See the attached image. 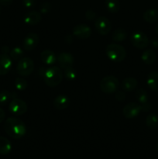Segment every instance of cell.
<instances>
[{"mask_svg": "<svg viewBox=\"0 0 158 159\" xmlns=\"http://www.w3.org/2000/svg\"><path fill=\"white\" fill-rule=\"evenodd\" d=\"M6 133L14 139H20L25 136L26 127L23 120L17 117H9L4 124Z\"/></svg>", "mask_w": 158, "mask_h": 159, "instance_id": "obj_1", "label": "cell"}, {"mask_svg": "<svg viewBox=\"0 0 158 159\" xmlns=\"http://www.w3.org/2000/svg\"><path fill=\"white\" fill-rule=\"evenodd\" d=\"M63 72L58 67L51 66L46 68L43 75V81L49 87H56L62 82Z\"/></svg>", "mask_w": 158, "mask_h": 159, "instance_id": "obj_2", "label": "cell"}, {"mask_svg": "<svg viewBox=\"0 0 158 159\" xmlns=\"http://www.w3.org/2000/svg\"><path fill=\"white\" fill-rule=\"evenodd\" d=\"M105 53L108 59L114 62H121L126 57V51L122 45L110 43L105 48Z\"/></svg>", "mask_w": 158, "mask_h": 159, "instance_id": "obj_3", "label": "cell"}, {"mask_svg": "<svg viewBox=\"0 0 158 159\" xmlns=\"http://www.w3.org/2000/svg\"><path fill=\"white\" fill-rule=\"evenodd\" d=\"M34 62L29 57H22L17 63L16 71L20 75L27 77L33 73L34 70Z\"/></svg>", "mask_w": 158, "mask_h": 159, "instance_id": "obj_4", "label": "cell"}, {"mask_svg": "<svg viewBox=\"0 0 158 159\" xmlns=\"http://www.w3.org/2000/svg\"><path fill=\"white\" fill-rule=\"evenodd\" d=\"M119 85L117 78L112 75H108L103 78L100 82V89L103 93L110 94L116 92Z\"/></svg>", "mask_w": 158, "mask_h": 159, "instance_id": "obj_5", "label": "cell"}, {"mask_svg": "<svg viewBox=\"0 0 158 159\" xmlns=\"http://www.w3.org/2000/svg\"><path fill=\"white\" fill-rule=\"evenodd\" d=\"M131 43L138 49H143L149 44V39L147 34L142 31H136L133 33L130 37Z\"/></svg>", "mask_w": 158, "mask_h": 159, "instance_id": "obj_6", "label": "cell"}, {"mask_svg": "<svg viewBox=\"0 0 158 159\" xmlns=\"http://www.w3.org/2000/svg\"><path fill=\"white\" fill-rule=\"evenodd\" d=\"M27 104L22 99L13 98L9 106V110L12 114L21 116L27 111Z\"/></svg>", "mask_w": 158, "mask_h": 159, "instance_id": "obj_7", "label": "cell"}, {"mask_svg": "<svg viewBox=\"0 0 158 159\" xmlns=\"http://www.w3.org/2000/svg\"><path fill=\"white\" fill-rule=\"evenodd\" d=\"M96 30L101 35H107L111 30V23L108 19L105 16H99L96 19L94 23Z\"/></svg>", "mask_w": 158, "mask_h": 159, "instance_id": "obj_8", "label": "cell"}, {"mask_svg": "<svg viewBox=\"0 0 158 159\" xmlns=\"http://www.w3.org/2000/svg\"><path fill=\"white\" fill-rule=\"evenodd\" d=\"M141 110V106L136 102H130L126 104L122 110V114L127 119H133L136 117Z\"/></svg>", "mask_w": 158, "mask_h": 159, "instance_id": "obj_9", "label": "cell"}, {"mask_svg": "<svg viewBox=\"0 0 158 159\" xmlns=\"http://www.w3.org/2000/svg\"><path fill=\"white\" fill-rule=\"evenodd\" d=\"M73 34L76 37L81 40L88 39L91 37V30L88 25L81 23L75 26L73 29Z\"/></svg>", "mask_w": 158, "mask_h": 159, "instance_id": "obj_10", "label": "cell"}, {"mask_svg": "<svg viewBox=\"0 0 158 159\" xmlns=\"http://www.w3.org/2000/svg\"><path fill=\"white\" fill-rule=\"evenodd\" d=\"M39 41H40V39H39L38 35L37 34H34V33H30V34H27L23 40V48L26 51H33L37 48Z\"/></svg>", "mask_w": 158, "mask_h": 159, "instance_id": "obj_11", "label": "cell"}, {"mask_svg": "<svg viewBox=\"0 0 158 159\" xmlns=\"http://www.w3.org/2000/svg\"><path fill=\"white\" fill-rule=\"evenodd\" d=\"M57 61H58V64L60 65V67L65 69L67 68L72 67L73 64H74V57L70 53L63 52L59 54L57 57Z\"/></svg>", "mask_w": 158, "mask_h": 159, "instance_id": "obj_12", "label": "cell"}, {"mask_svg": "<svg viewBox=\"0 0 158 159\" xmlns=\"http://www.w3.org/2000/svg\"><path fill=\"white\" fill-rule=\"evenodd\" d=\"M12 61L7 54H0V75H5L12 68Z\"/></svg>", "mask_w": 158, "mask_h": 159, "instance_id": "obj_13", "label": "cell"}, {"mask_svg": "<svg viewBox=\"0 0 158 159\" xmlns=\"http://www.w3.org/2000/svg\"><path fill=\"white\" fill-rule=\"evenodd\" d=\"M41 14L37 11H30L25 15L23 18V21L26 24L29 26H34L37 25L41 21Z\"/></svg>", "mask_w": 158, "mask_h": 159, "instance_id": "obj_14", "label": "cell"}, {"mask_svg": "<svg viewBox=\"0 0 158 159\" xmlns=\"http://www.w3.org/2000/svg\"><path fill=\"white\" fill-rule=\"evenodd\" d=\"M70 105V99L65 95H59L54 99V106L59 110H63L68 108Z\"/></svg>", "mask_w": 158, "mask_h": 159, "instance_id": "obj_15", "label": "cell"}, {"mask_svg": "<svg viewBox=\"0 0 158 159\" xmlns=\"http://www.w3.org/2000/svg\"><path fill=\"white\" fill-rule=\"evenodd\" d=\"M40 58H41L42 61L45 64V65H51L53 64H54L57 60V57H56L55 54L53 52L50 50L46 49L41 53L40 54Z\"/></svg>", "mask_w": 158, "mask_h": 159, "instance_id": "obj_16", "label": "cell"}, {"mask_svg": "<svg viewBox=\"0 0 158 159\" xmlns=\"http://www.w3.org/2000/svg\"><path fill=\"white\" fill-rule=\"evenodd\" d=\"M147 85L150 89L153 91H158V72L153 71L150 72L147 76Z\"/></svg>", "mask_w": 158, "mask_h": 159, "instance_id": "obj_17", "label": "cell"}, {"mask_svg": "<svg viewBox=\"0 0 158 159\" xmlns=\"http://www.w3.org/2000/svg\"><path fill=\"white\" fill-rule=\"evenodd\" d=\"M138 85V82L136 79L133 77L125 78L122 82V87L124 91L125 92H132L136 88Z\"/></svg>", "mask_w": 158, "mask_h": 159, "instance_id": "obj_18", "label": "cell"}, {"mask_svg": "<svg viewBox=\"0 0 158 159\" xmlns=\"http://www.w3.org/2000/svg\"><path fill=\"white\" fill-rule=\"evenodd\" d=\"M156 54L152 49H147L141 55V59L146 65H152L156 61Z\"/></svg>", "mask_w": 158, "mask_h": 159, "instance_id": "obj_19", "label": "cell"}, {"mask_svg": "<svg viewBox=\"0 0 158 159\" xmlns=\"http://www.w3.org/2000/svg\"><path fill=\"white\" fill-rule=\"evenodd\" d=\"M143 19L147 23H154L158 20V9H147L143 13Z\"/></svg>", "mask_w": 158, "mask_h": 159, "instance_id": "obj_20", "label": "cell"}, {"mask_svg": "<svg viewBox=\"0 0 158 159\" xmlns=\"http://www.w3.org/2000/svg\"><path fill=\"white\" fill-rule=\"evenodd\" d=\"M12 150L10 141L5 137L0 136V155H8Z\"/></svg>", "mask_w": 158, "mask_h": 159, "instance_id": "obj_21", "label": "cell"}, {"mask_svg": "<svg viewBox=\"0 0 158 159\" xmlns=\"http://www.w3.org/2000/svg\"><path fill=\"white\" fill-rule=\"evenodd\" d=\"M105 6L108 12L116 13L120 9V3L119 0H105Z\"/></svg>", "mask_w": 158, "mask_h": 159, "instance_id": "obj_22", "label": "cell"}, {"mask_svg": "<svg viewBox=\"0 0 158 159\" xmlns=\"http://www.w3.org/2000/svg\"><path fill=\"white\" fill-rule=\"evenodd\" d=\"M127 37V33L122 28H118L112 34V40L114 42H122Z\"/></svg>", "mask_w": 158, "mask_h": 159, "instance_id": "obj_23", "label": "cell"}, {"mask_svg": "<svg viewBox=\"0 0 158 159\" xmlns=\"http://www.w3.org/2000/svg\"><path fill=\"white\" fill-rule=\"evenodd\" d=\"M146 124L150 129H156L158 127V116L154 113L148 115L146 118Z\"/></svg>", "mask_w": 158, "mask_h": 159, "instance_id": "obj_24", "label": "cell"}, {"mask_svg": "<svg viewBox=\"0 0 158 159\" xmlns=\"http://www.w3.org/2000/svg\"><path fill=\"white\" fill-rule=\"evenodd\" d=\"M136 99L139 101V103L143 104L145 103V102H148V94H147V91L143 89H139L136 92V94H135Z\"/></svg>", "mask_w": 158, "mask_h": 159, "instance_id": "obj_25", "label": "cell"}, {"mask_svg": "<svg viewBox=\"0 0 158 159\" xmlns=\"http://www.w3.org/2000/svg\"><path fill=\"white\" fill-rule=\"evenodd\" d=\"M11 98H12V96L10 92L7 91V90L1 91L0 92V105L4 106L7 104V102L10 100Z\"/></svg>", "mask_w": 158, "mask_h": 159, "instance_id": "obj_26", "label": "cell"}, {"mask_svg": "<svg viewBox=\"0 0 158 159\" xmlns=\"http://www.w3.org/2000/svg\"><path fill=\"white\" fill-rule=\"evenodd\" d=\"M23 55V51L20 47H15L10 51V57L13 60H20Z\"/></svg>", "mask_w": 158, "mask_h": 159, "instance_id": "obj_27", "label": "cell"}, {"mask_svg": "<svg viewBox=\"0 0 158 159\" xmlns=\"http://www.w3.org/2000/svg\"><path fill=\"white\" fill-rule=\"evenodd\" d=\"M64 74L65 78L69 81H73L77 78V72H76V71L72 67L65 68Z\"/></svg>", "mask_w": 158, "mask_h": 159, "instance_id": "obj_28", "label": "cell"}, {"mask_svg": "<svg viewBox=\"0 0 158 159\" xmlns=\"http://www.w3.org/2000/svg\"><path fill=\"white\" fill-rule=\"evenodd\" d=\"M15 88L19 91H23L27 88L28 83L26 80L22 79V78H17L15 81Z\"/></svg>", "mask_w": 158, "mask_h": 159, "instance_id": "obj_29", "label": "cell"}, {"mask_svg": "<svg viewBox=\"0 0 158 159\" xmlns=\"http://www.w3.org/2000/svg\"><path fill=\"white\" fill-rule=\"evenodd\" d=\"M51 5L49 2H44L40 6V12L43 14H46L50 11Z\"/></svg>", "mask_w": 158, "mask_h": 159, "instance_id": "obj_30", "label": "cell"}, {"mask_svg": "<svg viewBox=\"0 0 158 159\" xmlns=\"http://www.w3.org/2000/svg\"><path fill=\"white\" fill-rule=\"evenodd\" d=\"M23 4L26 9H31L35 6L36 1L35 0H23Z\"/></svg>", "mask_w": 158, "mask_h": 159, "instance_id": "obj_31", "label": "cell"}, {"mask_svg": "<svg viewBox=\"0 0 158 159\" xmlns=\"http://www.w3.org/2000/svg\"><path fill=\"white\" fill-rule=\"evenodd\" d=\"M85 16L88 20H93L95 19L96 13L93 10H88L85 13Z\"/></svg>", "mask_w": 158, "mask_h": 159, "instance_id": "obj_32", "label": "cell"}, {"mask_svg": "<svg viewBox=\"0 0 158 159\" xmlns=\"http://www.w3.org/2000/svg\"><path fill=\"white\" fill-rule=\"evenodd\" d=\"M116 99L119 101H124L125 99V93L122 91H118L116 93Z\"/></svg>", "mask_w": 158, "mask_h": 159, "instance_id": "obj_33", "label": "cell"}, {"mask_svg": "<svg viewBox=\"0 0 158 159\" xmlns=\"http://www.w3.org/2000/svg\"><path fill=\"white\" fill-rule=\"evenodd\" d=\"M140 106H141V110H142V111L147 112V111H149V110L151 109V105H150L148 102L141 104Z\"/></svg>", "mask_w": 158, "mask_h": 159, "instance_id": "obj_34", "label": "cell"}, {"mask_svg": "<svg viewBox=\"0 0 158 159\" xmlns=\"http://www.w3.org/2000/svg\"><path fill=\"white\" fill-rule=\"evenodd\" d=\"M150 44L153 48H158V38L157 37H154L150 40Z\"/></svg>", "mask_w": 158, "mask_h": 159, "instance_id": "obj_35", "label": "cell"}, {"mask_svg": "<svg viewBox=\"0 0 158 159\" xmlns=\"http://www.w3.org/2000/svg\"><path fill=\"white\" fill-rule=\"evenodd\" d=\"M12 1H13V0H0V4H1L2 6H7L12 4Z\"/></svg>", "mask_w": 158, "mask_h": 159, "instance_id": "obj_36", "label": "cell"}, {"mask_svg": "<svg viewBox=\"0 0 158 159\" xmlns=\"http://www.w3.org/2000/svg\"><path fill=\"white\" fill-rule=\"evenodd\" d=\"M5 117H6V113L2 109L0 108V124L4 120Z\"/></svg>", "mask_w": 158, "mask_h": 159, "instance_id": "obj_37", "label": "cell"}, {"mask_svg": "<svg viewBox=\"0 0 158 159\" xmlns=\"http://www.w3.org/2000/svg\"><path fill=\"white\" fill-rule=\"evenodd\" d=\"M1 51H2V54H7L8 52H9V47H8V46H3L2 48Z\"/></svg>", "mask_w": 158, "mask_h": 159, "instance_id": "obj_38", "label": "cell"}, {"mask_svg": "<svg viewBox=\"0 0 158 159\" xmlns=\"http://www.w3.org/2000/svg\"><path fill=\"white\" fill-rule=\"evenodd\" d=\"M156 32L158 35V23H157V24H156Z\"/></svg>", "mask_w": 158, "mask_h": 159, "instance_id": "obj_39", "label": "cell"}, {"mask_svg": "<svg viewBox=\"0 0 158 159\" xmlns=\"http://www.w3.org/2000/svg\"><path fill=\"white\" fill-rule=\"evenodd\" d=\"M156 149H157V151H158V141H157V143H156Z\"/></svg>", "mask_w": 158, "mask_h": 159, "instance_id": "obj_40", "label": "cell"}, {"mask_svg": "<svg viewBox=\"0 0 158 159\" xmlns=\"http://www.w3.org/2000/svg\"><path fill=\"white\" fill-rule=\"evenodd\" d=\"M0 13H1V8H0Z\"/></svg>", "mask_w": 158, "mask_h": 159, "instance_id": "obj_41", "label": "cell"}]
</instances>
